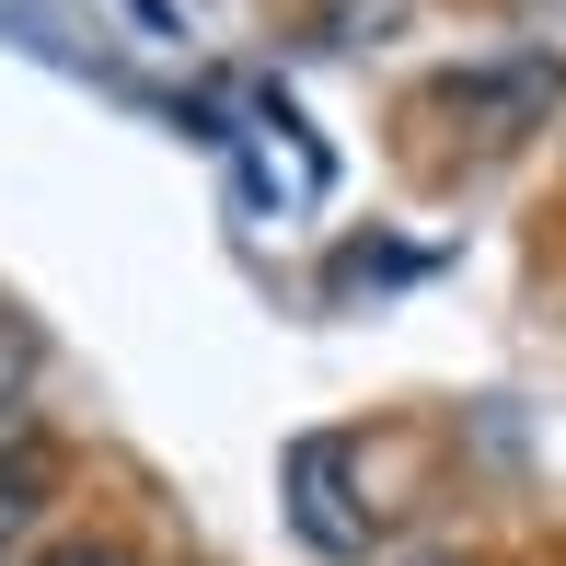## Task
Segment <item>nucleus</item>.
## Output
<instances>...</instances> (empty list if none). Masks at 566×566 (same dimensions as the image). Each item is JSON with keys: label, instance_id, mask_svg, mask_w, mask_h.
Listing matches in <instances>:
<instances>
[{"label": "nucleus", "instance_id": "f257e3e1", "mask_svg": "<svg viewBox=\"0 0 566 566\" xmlns=\"http://www.w3.org/2000/svg\"><path fill=\"white\" fill-rule=\"evenodd\" d=\"M555 93H566V59H474V70H451L440 82V116H462L474 139H521V127H544L555 116Z\"/></svg>", "mask_w": 566, "mask_h": 566}, {"label": "nucleus", "instance_id": "423d86ee", "mask_svg": "<svg viewBox=\"0 0 566 566\" xmlns=\"http://www.w3.org/2000/svg\"><path fill=\"white\" fill-rule=\"evenodd\" d=\"M394 566H474L462 544H417V555H394Z\"/></svg>", "mask_w": 566, "mask_h": 566}, {"label": "nucleus", "instance_id": "39448f33", "mask_svg": "<svg viewBox=\"0 0 566 566\" xmlns=\"http://www.w3.org/2000/svg\"><path fill=\"white\" fill-rule=\"evenodd\" d=\"M46 566H139V555H116V544H59Z\"/></svg>", "mask_w": 566, "mask_h": 566}, {"label": "nucleus", "instance_id": "7ed1b4c3", "mask_svg": "<svg viewBox=\"0 0 566 566\" xmlns=\"http://www.w3.org/2000/svg\"><path fill=\"white\" fill-rule=\"evenodd\" d=\"M46 485H59V462H46V440H35V428H0V544L46 521Z\"/></svg>", "mask_w": 566, "mask_h": 566}, {"label": "nucleus", "instance_id": "20e7f679", "mask_svg": "<svg viewBox=\"0 0 566 566\" xmlns=\"http://www.w3.org/2000/svg\"><path fill=\"white\" fill-rule=\"evenodd\" d=\"M23 381H35V324L0 301V428H23Z\"/></svg>", "mask_w": 566, "mask_h": 566}, {"label": "nucleus", "instance_id": "f03ea898", "mask_svg": "<svg viewBox=\"0 0 566 566\" xmlns=\"http://www.w3.org/2000/svg\"><path fill=\"white\" fill-rule=\"evenodd\" d=\"M290 521L313 555H370V509L347 497V440H290Z\"/></svg>", "mask_w": 566, "mask_h": 566}]
</instances>
